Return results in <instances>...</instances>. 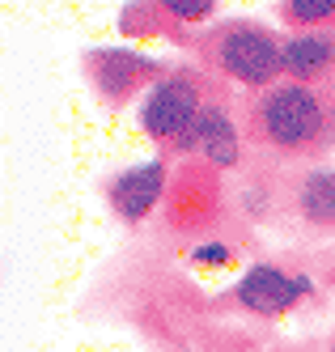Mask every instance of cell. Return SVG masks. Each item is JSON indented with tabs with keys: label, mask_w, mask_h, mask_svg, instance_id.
Masks as SVG:
<instances>
[{
	"label": "cell",
	"mask_w": 335,
	"mask_h": 352,
	"mask_svg": "<svg viewBox=\"0 0 335 352\" xmlns=\"http://www.w3.org/2000/svg\"><path fill=\"white\" fill-rule=\"evenodd\" d=\"M242 132L250 148L276 162H318L335 144V94L280 77L276 85L242 98Z\"/></svg>",
	"instance_id": "obj_1"
},
{
	"label": "cell",
	"mask_w": 335,
	"mask_h": 352,
	"mask_svg": "<svg viewBox=\"0 0 335 352\" xmlns=\"http://www.w3.org/2000/svg\"><path fill=\"white\" fill-rule=\"evenodd\" d=\"M199 56V68L213 77L238 85L246 94H259L285 77V34L255 17H225L183 38Z\"/></svg>",
	"instance_id": "obj_2"
},
{
	"label": "cell",
	"mask_w": 335,
	"mask_h": 352,
	"mask_svg": "<svg viewBox=\"0 0 335 352\" xmlns=\"http://www.w3.org/2000/svg\"><path fill=\"white\" fill-rule=\"evenodd\" d=\"M208 98H213V72H204L195 64H170L136 102V123L162 148V157H183L187 136Z\"/></svg>",
	"instance_id": "obj_3"
},
{
	"label": "cell",
	"mask_w": 335,
	"mask_h": 352,
	"mask_svg": "<svg viewBox=\"0 0 335 352\" xmlns=\"http://www.w3.org/2000/svg\"><path fill=\"white\" fill-rule=\"evenodd\" d=\"M81 68H85V81L94 85V94L107 107L119 111L127 102H140L170 64L140 52V47H115L111 43V47H89V52H81Z\"/></svg>",
	"instance_id": "obj_4"
},
{
	"label": "cell",
	"mask_w": 335,
	"mask_h": 352,
	"mask_svg": "<svg viewBox=\"0 0 335 352\" xmlns=\"http://www.w3.org/2000/svg\"><path fill=\"white\" fill-rule=\"evenodd\" d=\"M221 170L204 166V162H183L174 174V183L166 191V225L178 234H204L221 221Z\"/></svg>",
	"instance_id": "obj_5"
},
{
	"label": "cell",
	"mask_w": 335,
	"mask_h": 352,
	"mask_svg": "<svg viewBox=\"0 0 335 352\" xmlns=\"http://www.w3.org/2000/svg\"><path fill=\"white\" fill-rule=\"evenodd\" d=\"M310 293H314V280L305 272L280 267V263H250L238 276V285L229 289V301L246 314H259V318H285Z\"/></svg>",
	"instance_id": "obj_6"
},
{
	"label": "cell",
	"mask_w": 335,
	"mask_h": 352,
	"mask_svg": "<svg viewBox=\"0 0 335 352\" xmlns=\"http://www.w3.org/2000/svg\"><path fill=\"white\" fill-rule=\"evenodd\" d=\"M242 153H246V132H242V119L234 115V107L225 102L221 94H213L204 102L195 128L187 136V148H183V162H204L213 170H238L242 166Z\"/></svg>",
	"instance_id": "obj_7"
},
{
	"label": "cell",
	"mask_w": 335,
	"mask_h": 352,
	"mask_svg": "<svg viewBox=\"0 0 335 352\" xmlns=\"http://www.w3.org/2000/svg\"><path fill=\"white\" fill-rule=\"evenodd\" d=\"M166 191H170V170L162 157H149L119 170L115 179L107 183V208L123 221V225H140L149 221L166 204Z\"/></svg>",
	"instance_id": "obj_8"
},
{
	"label": "cell",
	"mask_w": 335,
	"mask_h": 352,
	"mask_svg": "<svg viewBox=\"0 0 335 352\" xmlns=\"http://www.w3.org/2000/svg\"><path fill=\"white\" fill-rule=\"evenodd\" d=\"M293 221L310 234H335V162H310L285 191Z\"/></svg>",
	"instance_id": "obj_9"
},
{
	"label": "cell",
	"mask_w": 335,
	"mask_h": 352,
	"mask_svg": "<svg viewBox=\"0 0 335 352\" xmlns=\"http://www.w3.org/2000/svg\"><path fill=\"white\" fill-rule=\"evenodd\" d=\"M285 77L301 85H335V30H289L285 34Z\"/></svg>",
	"instance_id": "obj_10"
},
{
	"label": "cell",
	"mask_w": 335,
	"mask_h": 352,
	"mask_svg": "<svg viewBox=\"0 0 335 352\" xmlns=\"http://www.w3.org/2000/svg\"><path fill=\"white\" fill-rule=\"evenodd\" d=\"M217 5H221V0H153V9H158V13L170 21V26L178 30V43H183L191 30L213 26Z\"/></svg>",
	"instance_id": "obj_11"
},
{
	"label": "cell",
	"mask_w": 335,
	"mask_h": 352,
	"mask_svg": "<svg viewBox=\"0 0 335 352\" xmlns=\"http://www.w3.org/2000/svg\"><path fill=\"white\" fill-rule=\"evenodd\" d=\"M276 17L285 30H335V0H280Z\"/></svg>",
	"instance_id": "obj_12"
},
{
	"label": "cell",
	"mask_w": 335,
	"mask_h": 352,
	"mask_svg": "<svg viewBox=\"0 0 335 352\" xmlns=\"http://www.w3.org/2000/svg\"><path fill=\"white\" fill-rule=\"evenodd\" d=\"M119 30L127 34V38H158V34H170V38H178V30L170 26V21L153 9V0H132V5H123V13H119Z\"/></svg>",
	"instance_id": "obj_13"
},
{
	"label": "cell",
	"mask_w": 335,
	"mask_h": 352,
	"mask_svg": "<svg viewBox=\"0 0 335 352\" xmlns=\"http://www.w3.org/2000/svg\"><path fill=\"white\" fill-rule=\"evenodd\" d=\"M229 259H234V250L225 242H195L191 246V263L195 267H225Z\"/></svg>",
	"instance_id": "obj_14"
},
{
	"label": "cell",
	"mask_w": 335,
	"mask_h": 352,
	"mask_svg": "<svg viewBox=\"0 0 335 352\" xmlns=\"http://www.w3.org/2000/svg\"><path fill=\"white\" fill-rule=\"evenodd\" d=\"M327 352H335V336H331V344H327Z\"/></svg>",
	"instance_id": "obj_15"
}]
</instances>
